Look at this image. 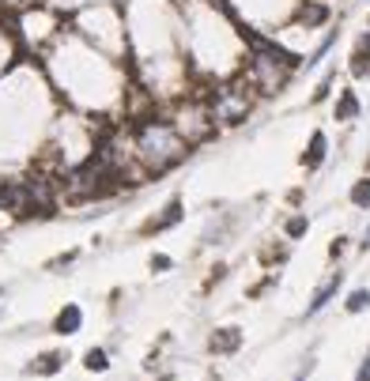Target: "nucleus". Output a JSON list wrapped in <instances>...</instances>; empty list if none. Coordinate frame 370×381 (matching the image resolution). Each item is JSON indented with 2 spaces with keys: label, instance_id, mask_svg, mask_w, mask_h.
<instances>
[{
  "label": "nucleus",
  "instance_id": "1",
  "mask_svg": "<svg viewBox=\"0 0 370 381\" xmlns=\"http://www.w3.org/2000/svg\"><path fill=\"white\" fill-rule=\"evenodd\" d=\"M242 38H246V50H249V64H246V84H249V91H257V95H280L287 87V79H291V72L299 68V57L295 53H287L284 46H276V42H269V38H261V35H253V30H242Z\"/></svg>",
  "mask_w": 370,
  "mask_h": 381
},
{
  "label": "nucleus",
  "instance_id": "2",
  "mask_svg": "<svg viewBox=\"0 0 370 381\" xmlns=\"http://www.w3.org/2000/svg\"><path fill=\"white\" fill-rule=\"evenodd\" d=\"M133 155L140 159V166L148 174H166L174 163H182L189 155V140L174 128V121H136L133 128Z\"/></svg>",
  "mask_w": 370,
  "mask_h": 381
},
{
  "label": "nucleus",
  "instance_id": "3",
  "mask_svg": "<svg viewBox=\"0 0 370 381\" xmlns=\"http://www.w3.org/2000/svg\"><path fill=\"white\" fill-rule=\"evenodd\" d=\"M204 110H208V117L220 121V125H238L249 113V95L242 87H215L212 102H208Z\"/></svg>",
  "mask_w": 370,
  "mask_h": 381
},
{
  "label": "nucleus",
  "instance_id": "4",
  "mask_svg": "<svg viewBox=\"0 0 370 381\" xmlns=\"http://www.w3.org/2000/svg\"><path fill=\"white\" fill-rule=\"evenodd\" d=\"M208 347H212L215 355H231L242 347V329H220L212 340H208Z\"/></svg>",
  "mask_w": 370,
  "mask_h": 381
},
{
  "label": "nucleus",
  "instance_id": "5",
  "mask_svg": "<svg viewBox=\"0 0 370 381\" xmlns=\"http://www.w3.org/2000/svg\"><path fill=\"white\" fill-rule=\"evenodd\" d=\"M79 325H84V310L79 306H64L57 313V321H53V332H61V336H76Z\"/></svg>",
  "mask_w": 370,
  "mask_h": 381
},
{
  "label": "nucleus",
  "instance_id": "6",
  "mask_svg": "<svg viewBox=\"0 0 370 381\" xmlns=\"http://www.w3.org/2000/svg\"><path fill=\"white\" fill-rule=\"evenodd\" d=\"M336 291H340V272H336L333 280H329L325 287H321L318 295H313V302L306 306V318H313V313H321V310H325V306H329V302H333V298H336Z\"/></svg>",
  "mask_w": 370,
  "mask_h": 381
},
{
  "label": "nucleus",
  "instance_id": "7",
  "mask_svg": "<svg viewBox=\"0 0 370 381\" xmlns=\"http://www.w3.org/2000/svg\"><path fill=\"white\" fill-rule=\"evenodd\" d=\"M325 151H329L325 133H313V136H310V148H306V155H302V163H306V170H318L321 163H325Z\"/></svg>",
  "mask_w": 370,
  "mask_h": 381
},
{
  "label": "nucleus",
  "instance_id": "8",
  "mask_svg": "<svg viewBox=\"0 0 370 381\" xmlns=\"http://www.w3.org/2000/svg\"><path fill=\"white\" fill-rule=\"evenodd\" d=\"M325 19H329V8L325 4H313V0H306V4L299 8V23H306V30L310 27H321Z\"/></svg>",
  "mask_w": 370,
  "mask_h": 381
},
{
  "label": "nucleus",
  "instance_id": "9",
  "mask_svg": "<svg viewBox=\"0 0 370 381\" xmlns=\"http://www.w3.org/2000/svg\"><path fill=\"white\" fill-rule=\"evenodd\" d=\"M356 117H359L356 91H340V99H336V121H356Z\"/></svg>",
  "mask_w": 370,
  "mask_h": 381
},
{
  "label": "nucleus",
  "instance_id": "10",
  "mask_svg": "<svg viewBox=\"0 0 370 381\" xmlns=\"http://www.w3.org/2000/svg\"><path fill=\"white\" fill-rule=\"evenodd\" d=\"M182 219V200H171V204H166V215L163 219H155V223L148 226V231H166V226H174Z\"/></svg>",
  "mask_w": 370,
  "mask_h": 381
},
{
  "label": "nucleus",
  "instance_id": "11",
  "mask_svg": "<svg viewBox=\"0 0 370 381\" xmlns=\"http://www.w3.org/2000/svg\"><path fill=\"white\" fill-rule=\"evenodd\" d=\"M61 362H64V355L50 351V355H42V359H38L30 370H35V374H57V370H61Z\"/></svg>",
  "mask_w": 370,
  "mask_h": 381
},
{
  "label": "nucleus",
  "instance_id": "12",
  "mask_svg": "<svg viewBox=\"0 0 370 381\" xmlns=\"http://www.w3.org/2000/svg\"><path fill=\"white\" fill-rule=\"evenodd\" d=\"M84 362H87V370H95V374L110 370V359H106V351H102V347H91V351L84 355Z\"/></svg>",
  "mask_w": 370,
  "mask_h": 381
},
{
  "label": "nucleus",
  "instance_id": "13",
  "mask_svg": "<svg viewBox=\"0 0 370 381\" xmlns=\"http://www.w3.org/2000/svg\"><path fill=\"white\" fill-rule=\"evenodd\" d=\"M351 204H356V208H370V177L351 185Z\"/></svg>",
  "mask_w": 370,
  "mask_h": 381
},
{
  "label": "nucleus",
  "instance_id": "14",
  "mask_svg": "<svg viewBox=\"0 0 370 381\" xmlns=\"http://www.w3.org/2000/svg\"><path fill=\"white\" fill-rule=\"evenodd\" d=\"M344 306H348V313H363L367 306H370V291H351Z\"/></svg>",
  "mask_w": 370,
  "mask_h": 381
},
{
  "label": "nucleus",
  "instance_id": "15",
  "mask_svg": "<svg viewBox=\"0 0 370 381\" xmlns=\"http://www.w3.org/2000/svg\"><path fill=\"white\" fill-rule=\"evenodd\" d=\"M306 215H295V219H287V226H284V231H287V238H302V234H306Z\"/></svg>",
  "mask_w": 370,
  "mask_h": 381
},
{
  "label": "nucleus",
  "instance_id": "16",
  "mask_svg": "<svg viewBox=\"0 0 370 381\" xmlns=\"http://www.w3.org/2000/svg\"><path fill=\"white\" fill-rule=\"evenodd\" d=\"M333 79H336V76H325V79H321V87H318V91H313V102H321V99H325L329 91H333Z\"/></svg>",
  "mask_w": 370,
  "mask_h": 381
},
{
  "label": "nucleus",
  "instance_id": "17",
  "mask_svg": "<svg viewBox=\"0 0 370 381\" xmlns=\"http://www.w3.org/2000/svg\"><path fill=\"white\" fill-rule=\"evenodd\" d=\"M356 53L370 64V30H363V38H359V50H356Z\"/></svg>",
  "mask_w": 370,
  "mask_h": 381
},
{
  "label": "nucleus",
  "instance_id": "18",
  "mask_svg": "<svg viewBox=\"0 0 370 381\" xmlns=\"http://www.w3.org/2000/svg\"><path fill=\"white\" fill-rule=\"evenodd\" d=\"M356 381H370V355H367V359H363V367H359Z\"/></svg>",
  "mask_w": 370,
  "mask_h": 381
},
{
  "label": "nucleus",
  "instance_id": "19",
  "mask_svg": "<svg viewBox=\"0 0 370 381\" xmlns=\"http://www.w3.org/2000/svg\"><path fill=\"white\" fill-rule=\"evenodd\" d=\"M363 249H370V226H367V234H363Z\"/></svg>",
  "mask_w": 370,
  "mask_h": 381
},
{
  "label": "nucleus",
  "instance_id": "20",
  "mask_svg": "<svg viewBox=\"0 0 370 381\" xmlns=\"http://www.w3.org/2000/svg\"><path fill=\"white\" fill-rule=\"evenodd\" d=\"M163 381H174V378H163Z\"/></svg>",
  "mask_w": 370,
  "mask_h": 381
}]
</instances>
